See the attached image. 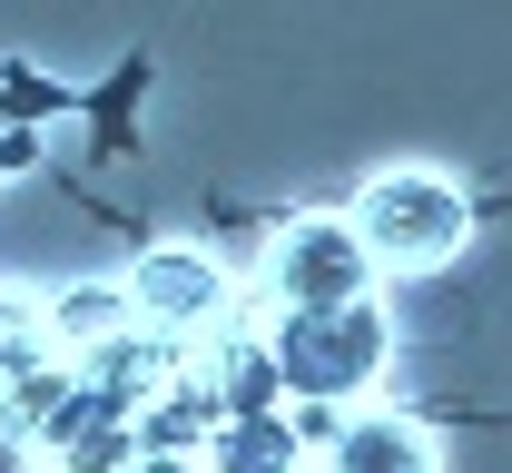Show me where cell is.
<instances>
[{
  "instance_id": "obj_4",
  "label": "cell",
  "mask_w": 512,
  "mask_h": 473,
  "mask_svg": "<svg viewBox=\"0 0 512 473\" xmlns=\"http://www.w3.org/2000/svg\"><path fill=\"white\" fill-rule=\"evenodd\" d=\"M119 296H128V326L138 336H168V345H207L217 326H237V276L217 267L207 247L168 237V247H138L119 267Z\"/></svg>"
},
{
  "instance_id": "obj_10",
  "label": "cell",
  "mask_w": 512,
  "mask_h": 473,
  "mask_svg": "<svg viewBox=\"0 0 512 473\" xmlns=\"http://www.w3.org/2000/svg\"><path fill=\"white\" fill-rule=\"evenodd\" d=\"M0 473H50V464H40V454H30V444H20V434L0 424Z\"/></svg>"
},
{
  "instance_id": "obj_2",
  "label": "cell",
  "mask_w": 512,
  "mask_h": 473,
  "mask_svg": "<svg viewBox=\"0 0 512 473\" xmlns=\"http://www.w3.org/2000/svg\"><path fill=\"white\" fill-rule=\"evenodd\" d=\"M345 227L375 257V276H434V267H453L473 247V198H463V178H444V168H384V178L355 188Z\"/></svg>"
},
{
  "instance_id": "obj_6",
  "label": "cell",
  "mask_w": 512,
  "mask_h": 473,
  "mask_svg": "<svg viewBox=\"0 0 512 473\" xmlns=\"http://www.w3.org/2000/svg\"><path fill=\"white\" fill-rule=\"evenodd\" d=\"M335 424L325 405H266V414H227L207 434L197 473H316V434Z\"/></svg>"
},
{
  "instance_id": "obj_1",
  "label": "cell",
  "mask_w": 512,
  "mask_h": 473,
  "mask_svg": "<svg viewBox=\"0 0 512 473\" xmlns=\"http://www.w3.org/2000/svg\"><path fill=\"white\" fill-rule=\"evenodd\" d=\"M256 336H266V365H276V395L286 405H365L384 385V365H394V316H384V296H355V306H276V316H256Z\"/></svg>"
},
{
  "instance_id": "obj_9",
  "label": "cell",
  "mask_w": 512,
  "mask_h": 473,
  "mask_svg": "<svg viewBox=\"0 0 512 473\" xmlns=\"http://www.w3.org/2000/svg\"><path fill=\"white\" fill-rule=\"evenodd\" d=\"M50 365V336H40V296H10L0 286V395L20 385V375H40Z\"/></svg>"
},
{
  "instance_id": "obj_11",
  "label": "cell",
  "mask_w": 512,
  "mask_h": 473,
  "mask_svg": "<svg viewBox=\"0 0 512 473\" xmlns=\"http://www.w3.org/2000/svg\"><path fill=\"white\" fill-rule=\"evenodd\" d=\"M20 158H30V129H0V178H10Z\"/></svg>"
},
{
  "instance_id": "obj_3",
  "label": "cell",
  "mask_w": 512,
  "mask_h": 473,
  "mask_svg": "<svg viewBox=\"0 0 512 473\" xmlns=\"http://www.w3.org/2000/svg\"><path fill=\"white\" fill-rule=\"evenodd\" d=\"M237 296H247L256 316H276V306H355V296H375V257L355 247L345 207H306V217H286L256 247V267H247Z\"/></svg>"
},
{
  "instance_id": "obj_5",
  "label": "cell",
  "mask_w": 512,
  "mask_h": 473,
  "mask_svg": "<svg viewBox=\"0 0 512 473\" xmlns=\"http://www.w3.org/2000/svg\"><path fill=\"white\" fill-rule=\"evenodd\" d=\"M316 473H444V444L404 405H345L316 434Z\"/></svg>"
},
{
  "instance_id": "obj_8",
  "label": "cell",
  "mask_w": 512,
  "mask_h": 473,
  "mask_svg": "<svg viewBox=\"0 0 512 473\" xmlns=\"http://www.w3.org/2000/svg\"><path fill=\"white\" fill-rule=\"evenodd\" d=\"M217 424H227V414L207 405V385L178 365V385H168V395H148V414H138L128 434H138V454H207V434H217Z\"/></svg>"
},
{
  "instance_id": "obj_7",
  "label": "cell",
  "mask_w": 512,
  "mask_h": 473,
  "mask_svg": "<svg viewBox=\"0 0 512 473\" xmlns=\"http://www.w3.org/2000/svg\"><path fill=\"white\" fill-rule=\"evenodd\" d=\"M40 336H50V355H60V365H79V355H99L109 336H128V296H119V276L50 286V296H40Z\"/></svg>"
}]
</instances>
